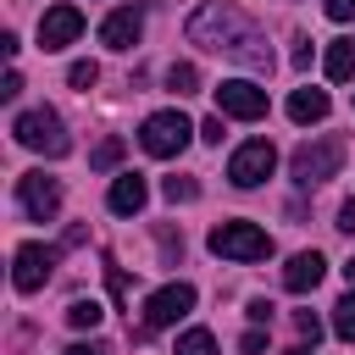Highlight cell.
Instances as JSON below:
<instances>
[{"mask_svg":"<svg viewBox=\"0 0 355 355\" xmlns=\"http://www.w3.org/2000/svg\"><path fill=\"white\" fill-rule=\"evenodd\" d=\"M272 166H277L272 139H250V144H239V150H233L227 178H233V189H255V183H266V178H272Z\"/></svg>","mask_w":355,"mask_h":355,"instance_id":"6","label":"cell"},{"mask_svg":"<svg viewBox=\"0 0 355 355\" xmlns=\"http://www.w3.org/2000/svg\"><path fill=\"white\" fill-rule=\"evenodd\" d=\"M333 227H338V233H355V200L338 205V222H333Z\"/></svg>","mask_w":355,"mask_h":355,"instance_id":"27","label":"cell"},{"mask_svg":"<svg viewBox=\"0 0 355 355\" xmlns=\"http://www.w3.org/2000/svg\"><path fill=\"white\" fill-rule=\"evenodd\" d=\"M11 139H17L22 150H39V155H50V161H61V155L72 150V139H67V128H61V116H55L50 105H33V111H22V116L11 122Z\"/></svg>","mask_w":355,"mask_h":355,"instance_id":"2","label":"cell"},{"mask_svg":"<svg viewBox=\"0 0 355 355\" xmlns=\"http://www.w3.org/2000/svg\"><path fill=\"white\" fill-rule=\"evenodd\" d=\"M17 200H22V211H28L33 222H50V216L61 211V183L44 178V172H22V178H17Z\"/></svg>","mask_w":355,"mask_h":355,"instance_id":"10","label":"cell"},{"mask_svg":"<svg viewBox=\"0 0 355 355\" xmlns=\"http://www.w3.org/2000/svg\"><path fill=\"white\" fill-rule=\"evenodd\" d=\"M94 78H100V67H94V61H72V72H67V83H72V89H94Z\"/></svg>","mask_w":355,"mask_h":355,"instance_id":"22","label":"cell"},{"mask_svg":"<svg viewBox=\"0 0 355 355\" xmlns=\"http://www.w3.org/2000/svg\"><path fill=\"white\" fill-rule=\"evenodd\" d=\"M288 61H294V72H305V67H311V39H300V44H294V55H288Z\"/></svg>","mask_w":355,"mask_h":355,"instance_id":"29","label":"cell"},{"mask_svg":"<svg viewBox=\"0 0 355 355\" xmlns=\"http://www.w3.org/2000/svg\"><path fill=\"white\" fill-rule=\"evenodd\" d=\"M261 349H266V333L250 327V333H244V355H261Z\"/></svg>","mask_w":355,"mask_h":355,"instance_id":"30","label":"cell"},{"mask_svg":"<svg viewBox=\"0 0 355 355\" xmlns=\"http://www.w3.org/2000/svg\"><path fill=\"white\" fill-rule=\"evenodd\" d=\"M250 322H272V300H250Z\"/></svg>","mask_w":355,"mask_h":355,"instance_id":"32","label":"cell"},{"mask_svg":"<svg viewBox=\"0 0 355 355\" xmlns=\"http://www.w3.org/2000/svg\"><path fill=\"white\" fill-rule=\"evenodd\" d=\"M327 78L333 83H349L355 78V39H333L327 44Z\"/></svg>","mask_w":355,"mask_h":355,"instance_id":"16","label":"cell"},{"mask_svg":"<svg viewBox=\"0 0 355 355\" xmlns=\"http://www.w3.org/2000/svg\"><path fill=\"white\" fill-rule=\"evenodd\" d=\"M50 272H55V250H50V244H22L17 261H11V283H17V294H39V288L50 283Z\"/></svg>","mask_w":355,"mask_h":355,"instance_id":"8","label":"cell"},{"mask_svg":"<svg viewBox=\"0 0 355 355\" xmlns=\"http://www.w3.org/2000/svg\"><path fill=\"white\" fill-rule=\"evenodd\" d=\"M205 244H211L222 261H266V255H272V233L255 227V222H216Z\"/></svg>","mask_w":355,"mask_h":355,"instance_id":"4","label":"cell"},{"mask_svg":"<svg viewBox=\"0 0 355 355\" xmlns=\"http://www.w3.org/2000/svg\"><path fill=\"white\" fill-rule=\"evenodd\" d=\"M161 194H166L172 205H178V200H200V183H194V178H166Z\"/></svg>","mask_w":355,"mask_h":355,"instance_id":"21","label":"cell"},{"mask_svg":"<svg viewBox=\"0 0 355 355\" xmlns=\"http://www.w3.org/2000/svg\"><path fill=\"white\" fill-rule=\"evenodd\" d=\"M116 161H122V139H105V144L89 155V166H100V172H105V166H116Z\"/></svg>","mask_w":355,"mask_h":355,"instance_id":"23","label":"cell"},{"mask_svg":"<svg viewBox=\"0 0 355 355\" xmlns=\"http://www.w3.org/2000/svg\"><path fill=\"white\" fill-rule=\"evenodd\" d=\"M189 44L211 50V55H227L250 72H272V44L266 33L233 6V0H205L194 17H189Z\"/></svg>","mask_w":355,"mask_h":355,"instance_id":"1","label":"cell"},{"mask_svg":"<svg viewBox=\"0 0 355 355\" xmlns=\"http://www.w3.org/2000/svg\"><path fill=\"white\" fill-rule=\"evenodd\" d=\"M78 33H83V11L78 6H50L39 17V50H67Z\"/></svg>","mask_w":355,"mask_h":355,"instance_id":"11","label":"cell"},{"mask_svg":"<svg viewBox=\"0 0 355 355\" xmlns=\"http://www.w3.org/2000/svg\"><path fill=\"white\" fill-rule=\"evenodd\" d=\"M166 89H172V94H194V89H200V67H194V61H172V67H166Z\"/></svg>","mask_w":355,"mask_h":355,"instance_id":"17","label":"cell"},{"mask_svg":"<svg viewBox=\"0 0 355 355\" xmlns=\"http://www.w3.org/2000/svg\"><path fill=\"white\" fill-rule=\"evenodd\" d=\"M144 200H150V183H144L139 172H122V178L111 183V194H105V205H111L116 216H139Z\"/></svg>","mask_w":355,"mask_h":355,"instance_id":"14","label":"cell"},{"mask_svg":"<svg viewBox=\"0 0 355 355\" xmlns=\"http://www.w3.org/2000/svg\"><path fill=\"white\" fill-rule=\"evenodd\" d=\"M100 316H105L100 300H72V305H67V322H72V327H100Z\"/></svg>","mask_w":355,"mask_h":355,"instance_id":"19","label":"cell"},{"mask_svg":"<svg viewBox=\"0 0 355 355\" xmlns=\"http://www.w3.org/2000/svg\"><path fill=\"white\" fill-rule=\"evenodd\" d=\"M178 355H216V338H211L205 327H189V333L178 338Z\"/></svg>","mask_w":355,"mask_h":355,"instance_id":"20","label":"cell"},{"mask_svg":"<svg viewBox=\"0 0 355 355\" xmlns=\"http://www.w3.org/2000/svg\"><path fill=\"white\" fill-rule=\"evenodd\" d=\"M61 355H111V349H105V344H94V338H89V344H83V338H78V344H67V349H61Z\"/></svg>","mask_w":355,"mask_h":355,"instance_id":"28","label":"cell"},{"mask_svg":"<svg viewBox=\"0 0 355 355\" xmlns=\"http://www.w3.org/2000/svg\"><path fill=\"white\" fill-rule=\"evenodd\" d=\"M189 139H194V128H189L183 111H155V116H144V128H139V144H144V155H155V161L183 155Z\"/></svg>","mask_w":355,"mask_h":355,"instance_id":"5","label":"cell"},{"mask_svg":"<svg viewBox=\"0 0 355 355\" xmlns=\"http://www.w3.org/2000/svg\"><path fill=\"white\" fill-rule=\"evenodd\" d=\"M139 33H144V17H139L133 6H122V11H111V17L100 22V44H111V50H133Z\"/></svg>","mask_w":355,"mask_h":355,"instance_id":"13","label":"cell"},{"mask_svg":"<svg viewBox=\"0 0 355 355\" xmlns=\"http://www.w3.org/2000/svg\"><path fill=\"white\" fill-rule=\"evenodd\" d=\"M322 277H327V261H322L316 250H300V255H288V266H283V288H288V294H311Z\"/></svg>","mask_w":355,"mask_h":355,"instance_id":"12","label":"cell"},{"mask_svg":"<svg viewBox=\"0 0 355 355\" xmlns=\"http://www.w3.org/2000/svg\"><path fill=\"white\" fill-rule=\"evenodd\" d=\"M322 11H327L333 22H349V17H355V0H322Z\"/></svg>","mask_w":355,"mask_h":355,"instance_id":"25","label":"cell"},{"mask_svg":"<svg viewBox=\"0 0 355 355\" xmlns=\"http://www.w3.org/2000/svg\"><path fill=\"white\" fill-rule=\"evenodd\" d=\"M294 333H300L305 344H316V338H322V322H316L311 311H294Z\"/></svg>","mask_w":355,"mask_h":355,"instance_id":"24","label":"cell"},{"mask_svg":"<svg viewBox=\"0 0 355 355\" xmlns=\"http://www.w3.org/2000/svg\"><path fill=\"white\" fill-rule=\"evenodd\" d=\"M344 277H349V288H355V261H349V266H344Z\"/></svg>","mask_w":355,"mask_h":355,"instance_id":"34","label":"cell"},{"mask_svg":"<svg viewBox=\"0 0 355 355\" xmlns=\"http://www.w3.org/2000/svg\"><path fill=\"white\" fill-rule=\"evenodd\" d=\"M283 355H311V349H305V344H294V349H283Z\"/></svg>","mask_w":355,"mask_h":355,"instance_id":"33","label":"cell"},{"mask_svg":"<svg viewBox=\"0 0 355 355\" xmlns=\"http://www.w3.org/2000/svg\"><path fill=\"white\" fill-rule=\"evenodd\" d=\"M288 116H294L300 128H305V122H322V116H327V94H322V89H294V94H288Z\"/></svg>","mask_w":355,"mask_h":355,"instance_id":"15","label":"cell"},{"mask_svg":"<svg viewBox=\"0 0 355 355\" xmlns=\"http://www.w3.org/2000/svg\"><path fill=\"white\" fill-rule=\"evenodd\" d=\"M338 166H344V139H311V144H300L294 150V161H288V172H294V183L300 189H316V183H327V178H338Z\"/></svg>","mask_w":355,"mask_h":355,"instance_id":"3","label":"cell"},{"mask_svg":"<svg viewBox=\"0 0 355 355\" xmlns=\"http://www.w3.org/2000/svg\"><path fill=\"white\" fill-rule=\"evenodd\" d=\"M194 311V283H166L144 300V327H172Z\"/></svg>","mask_w":355,"mask_h":355,"instance_id":"9","label":"cell"},{"mask_svg":"<svg viewBox=\"0 0 355 355\" xmlns=\"http://www.w3.org/2000/svg\"><path fill=\"white\" fill-rule=\"evenodd\" d=\"M216 111L239 116V122H261L266 116V89L250 83V78H227V83H216Z\"/></svg>","mask_w":355,"mask_h":355,"instance_id":"7","label":"cell"},{"mask_svg":"<svg viewBox=\"0 0 355 355\" xmlns=\"http://www.w3.org/2000/svg\"><path fill=\"white\" fill-rule=\"evenodd\" d=\"M17 94H22V72H11V78L0 83V100H17Z\"/></svg>","mask_w":355,"mask_h":355,"instance_id":"31","label":"cell"},{"mask_svg":"<svg viewBox=\"0 0 355 355\" xmlns=\"http://www.w3.org/2000/svg\"><path fill=\"white\" fill-rule=\"evenodd\" d=\"M333 333H338L344 344H355V288H349V294L333 305Z\"/></svg>","mask_w":355,"mask_h":355,"instance_id":"18","label":"cell"},{"mask_svg":"<svg viewBox=\"0 0 355 355\" xmlns=\"http://www.w3.org/2000/svg\"><path fill=\"white\" fill-rule=\"evenodd\" d=\"M200 139H205V144H222V116H205V122H200Z\"/></svg>","mask_w":355,"mask_h":355,"instance_id":"26","label":"cell"}]
</instances>
